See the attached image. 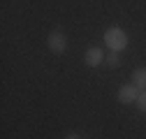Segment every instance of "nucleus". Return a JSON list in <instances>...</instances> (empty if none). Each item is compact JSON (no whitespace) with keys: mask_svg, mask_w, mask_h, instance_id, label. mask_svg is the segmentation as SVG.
I'll list each match as a JSON object with an SVG mask.
<instances>
[{"mask_svg":"<svg viewBox=\"0 0 146 139\" xmlns=\"http://www.w3.org/2000/svg\"><path fill=\"white\" fill-rule=\"evenodd\" d=\"M104 63H107L109 67H118V65H121V56H118V51H109L107 58H104Z\"/></svg>","mask_w":146,"mask_h":139,"instance_id":"6","label":"nucleus"},{"mask_svg":"<svg viewBox=\"0 0 146 139\" xmlns=\"http://www.w3.org/2000/svg\"><path fill=\"white\" fill-rule=\"evenodd\" d=\"M46 46H49V51H53L56 56L65 54V49H67V37H65V32H60V30L49 32V37H46Z\"/></svg>","mask_w":146,"mask_h":139,"instance_id":"2","label":"nucleus"},{"mask_svg":"<svg viewBox=\"0 0 146 139\" xmlns=\"http://www.w3.org/2000/svg\"><path fill=\"white\" fill-rule=\"evenodd\" d=\"M104 44H107L109 51H118L121 54V51L130 44V37H127V32L121 26H109L104 30Z\"/></svg>","mask_w":146,"mask_h":139,"instance_id":"1","label":"nucleus"},{"mask_svg":"<svg viewBox=\"0 0 146 139\" xmlns=\"http://www.w3.org/2000/svg\"><path fill=\"white\" fill-rule=\"evenodd\" d=\"M135 104H137V109H139L141 114H146V91H141V93H139V97H137V102H135Z\"/></svg>","mask_w":146,"mask_h":139,"instance_id":"7","label":"nucleus"},{"mask_svg":"<svg viewBox=\"0 0 146 139\" xmlns=\"http://www.w3.org/2000/svg\"><path fill=\"white\" fill-rule=\"evenodd\" d=\"M139 88L130 81V83H123V86H118V93H116V97H118V102L121 104H135L137 102V97H139Z\"/></svg>","mask_w":146,"mask_h":139,"instance_id":"3","label":"nucleus"},{"mask_svg":"<svg viewBox=\"0 0 146 139\" xmlns=\"http://www.w3.org/2000/svg\"><path fill=\"white\" fill-rule=\"evenodd\" d=\"M65 139H81V134L79 132H70V134H65Z\"/></svg>","mask_w":146,"mask_h":139,"instance_id":"8","label":"nucleus"},{"mask_svg":"<svg viewBox=\"0 0 146 139\" xmlns=\"http://www.w3.org/2000/svg\"><path fill=\"white\" fill-rule=\"evenodd\" d=\"M104 58H107V54H104L100 46H90L86 54H84V63H86L88 67H100V65L104 63Z\"/></svg>","mask_w":146,"mask_h":139,"instance_id":"4","label":"nucleus"},{"mask_svg":"<svg viewBox=\"0 0 146 139\" xmlns=\"http://www.w3.org/2000/svg\"><path fill=\"white\" fill-rule=\"evenodd\" d=\"M132 83L137 86L139 91L146 88V67H137L135 72H132Z\"/></svg>","mask_w":146,"mask_h":139,"instance_id":"5","label":"nucleus"}]
</instances>
